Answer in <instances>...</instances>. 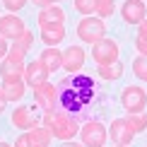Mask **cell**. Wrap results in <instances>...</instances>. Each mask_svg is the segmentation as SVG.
<instances>
[{
	"label": "cell",
	"mask_w": 147,
	"mask_h": 147,
	"mask_svg": "<svg viewBox=\"0 0 147 147\" xmlns=\"http://www.w3.org/2000/svg\"><path fill=\"white\" fill-rule=\"evenodd\" d=\"M27 32V27H24L22 17H17L15 12H10V15L0 17V36H5V39H20V36Z\"/></svg>",
	"instance_id": "11"
},
{
	"label": "cell",
	"mask_w": 147,
	"mask_h": 147,
	"mask_svg": "<svg viewBox=\"0 0 147 147\" xmlns=\"http://www.w3.org/2000/svg\"><path fill=\"white\" fill-rule=\"evenodd\" d=\"M133 72H135L138 80L147 82V56H138L135 60H133Z\"/></svg>",
	"instance_id": "24"
},
{
	"label": "cell",
	"mask_w": 147,
	"mask_h": 147,
	"mask_svg": "<svg viewBox=\"0 0 147 147\" xmlns=\"http://www.w3.org/2000/svg\"><path fill=\"white\" fill-rule=\"evenodd\" d=\"M51 140H53V135H51L48 128L36 125V128H32V130L22 133V135L15 140L12 147H51Z\"/></svg>",
	"instance_id": "5"
},
{
	"label": "cell",
	"mask_w": 147,
	"mask_h": 147,
	"mask_svg": "<svg viewBox=\"0 0 147 147\" xmlns=\"http://www.w3.org/2000/svg\"><path fill=\"white\" fill-rule=\"evenodd\" d=\"M75 10L80 12V15H94L96 0H75Z\"/></svg>",
	"instance_id": "25"
},
{
	"label": "cell",
	"mask_w": 147,
	"mask_h": 147,
	"mask_svg": "<svg viewBox=\"0 0 147 147\" xmlns=\"http://www.w3.org/2000/svg\"><path fill=\"white\" fill-rule=\"evenodd\" d=\"M96 75H99L101 80H106V82L118 80L121 75H123V63H121V60H116V63H111V65H99Z\"/></svg>",
	"instance_id": "20"
},
{
	"label": "cell",
	"mask_w": 147,
	"mask_h": 147,
	"mask_svg": "<svg viewBox=\"0 0 147 147\" xmlns=\"http://www.w3.org/2000/svg\"><path fill=\"white\" fill-rule=\"evenodd\" d=\"M94 80L89 75H77L70 72L68 77H63L56 84V109L58 113H68L72 118L87 116L89 104L94 101Z\"/></svg>",
	"instance_id": "1"
},
{
	"label": "cell",
	"mask_w": 147,
	"mask_h": 147,
	"mask_svg": "<svg viewBox=\"0 0 147 147\" xmlns=\"http://www.w3.org/2000/svg\"><path fill=\"white\" fill-rule=\"evenodd\" d=\"M121 17H123L125 24H140L147 17L145 0H125L121 5Z\"/></svg>",
	"instance_id": "10"
},
{
	"label": "cell",
	"mask_w": 147,
	"mask_h": 147,
	"mask_svg": "<svg viewBox=\"0 0 147 147\" xmlns=\"http://www.w3.org/2000/svg\"><path fill=\"white\" fill-rule=\"evenodd\" d=\"M109 138L113 140V145L128 147V145L133 142V138H135V133H133V128L128 125L125 118H113L111 125H109Z\"/></svg>",
	"instance_id": "9"
},
{
	"label": "cell",
	"mask_w": 147,
	"mask_h": 147,
	"mask_svg": "<svg viewBox=\"0 0 147 147\" xmlns=\"http://www.w3.org/2000/svg\"><path fill=\"white\" fill-rule=\"evenodd\" d=\"M113 10H116V0H96L94 15H96V17H111Z\"/></svg>",
	"instance_id": "23"
},
{
	"label": "cell",
	"mask_w": 147,
	"mask_h": 147,
	"mask_svg": "<svg viewBox=\"0 0 147 147\" xmlns=\"http://www.w3.org/2000/svg\"><path fill=\"white\" fill-rule=\"evenodd\" d=\"M0 147H12V145H7V142H3V140H0Z\"/></svg>",
	"instance_id": "32"
},
{
	"label": "cell",
	"mask_w": 147,
	"mask_h": 147,
	"mask_svg": "<svg viewBox=\"0 0 147 147\" xmlns=\"http://www.w3.org/2000/svg\"><path fill=\"white\" fill-rule=\"evenodd\" d=\"M80 138H82L84 147H104L109 133L104 128V123H99V121H87V123L80 128Z\"/></svg>",
	"instance_id": "6"
},
{
	"label": "cell",
	"mask_w": 147,
	"mask_h": 147,
	"mask_svg": "<svg viewBox=\"0 0 147 147\" xmlns=\"http://www.w3.org/2000/svg\"><path fill=\"white\" fill-rule=\"evenodd\" d=\"M39 58H41V63L46 65V70H48V72H56L60 65H63V53H60L56 46H48Z\"/></svg>",
	"instance_id": "19"
},
{
	"label": "cell",
	"mask_w": 147,
	"mask_h": 147,
	"mask_svg": "<svg viewBox=\"0 0 147 147\" xmlns=\"http://www.w3.org/2000/svg\"><path fill=\"white\" fill-rule=\"evenodd\" d=\"M7 51H10V48H7V39H5V36H0V60L7 56Z\"/></svg>",
	"instance_id": "28"
},
{
	"label": "cell",
	"mask_w": 147,
	"mask_h": 147,
	"mask_svg": "<svg viewBox=\"0 0 147 147\" xmlns=\"http://www.w3.org/2000/svg\"><path fill=\"white\" fill-rule=\"evenodd\" d=\"M77 36L84 44H96L99 39L106 36V24H104L101 17H84L77 24Z\"/></svg>",
	"instance_id": "4"
},
{
	"label": "cell",
	"mask_w": 147,
	"mask_h": 147,
	"mask_svg": "<svg viewBox=\"0 0 147 147\" xmlns=\"http://www.w3.org/2000/svg\"><path fill=\"white\" fill-rule=\"evenodd\" d=\"M34 99H36V104H39V109L44 113L53 111V109H56V84H51V82L39 84V87L34 89Z\"/></svg>",
	"instance_id": "13"
},
{
	"label": "cell",
	"mask_w": 147,
	"mask_h": 147,
	"mask_svg": "<svg viewBox=\"0 0 147 147\" xmlns=\"http://www.w3.org/2000/svg\"><path fill=\"white\" fill-rule=\"evenodd\" d=\"M53 3H60V0H53Z\"/></svg>",
	"instance_id": "33"
},
{
	"label": "cell",
	"mask_w": 147,
	"mask_h": 147,
	"mask_svg": "<svg viewBox=\"0 0 147 147\" xmlns=\"http://www.w3.org/2000/svg\"><path fill=\"white\" fill-rule=\"evenodd\" d=\"M5 106H7V96H5V92L0 89V113L5 111Z\"/></svg>",
	"instance_id": "29"
},
{
	"label": "cell",
	"mask_w": 147,
	"mask_h": 147,
	"mask_svg": "<svg viewBox=\"0 0 147 147\" xmlns=\"http://www.w3.org/2000/svg\"><path fill=\"white\" fill-rule=\"evenodd\" d=\"M118 147H123V145H118Z\"/></svg>",
	"instance_id": "34"
},
{
	"label": "cell",
	"mask_w": 147,
	"mask_h": 147,
	"mask_svg": "<svg viewBox=\"0 0 147 147\" xmlns=\"http://www.w3.org/2000/svg\"><path fill=\"white\" fill-rule=\"evenodd\" d=\"M39 29H41V41L46 46H58L65 39V27L63 24H46V27H39Z\"/></svg>",
	"instance_id": "16"
},
{
	"label": "cell",
	"mask_w": 147,
	"mask_h": 147,
	"mask_svg": "<svg viewBox=\"0 0 147 147\" xmlns=\"http://www.w3.org/2000/svg\"><path fill=\"white\" fill-rule=\"evenodd\" d=\"M24 87H27V82H24V77H17V80H3V89L5 96H7V101H20L24 96Z\"/></svg>",
	"instance_id": "17"
},
{
	"label": "cell",
	"mask_w": 147,
	"mask_h": 147,
	"mask_svg": "<svg viewBox=\"0 0 147 147\" xmlns=\"http://www.w3.org/2000/svg\"><path fill=\"white\" fill-rule=\"evenodd\" d=\"M24 56H27V53H24L17 44H12V48L7 51V56H5L3 63H0V77H3V80H17V77H24V68H27Z\"/></svg>",
	"instance_id": "3"
},
{
	"label": "cell",
	"mask_w": 147,
	"mask_h": 147,
	"mask_svg": "<svg viewBox=\"0 0 147 147\" xmlns=\"http://www.w3.org/2000/svg\"><path fill=\"white\" fill-rule=\"evenodd\" d=\"M44 128L51 130L53 138L68 142V140H72V138L80 133V121L72 118V116H68V113L48 111V113H44Z\"/></svg>",
	"instance_id": "2"
},
{
	"label": "cell",
	"mask_w": 147,
	"mask_h": 147,
	"mask_svg": "<svg viewBox=\"0 0 147 147\" xmlns=\"http://www.w3.org/2000/svg\"><path fill=\"white\" fill-rule=\"evenodd\" d=\"M10 121H12V125L20 128V130H32V128L39 125V121H36V116L32 113L29 106H17L15 111H12Z\"/></svg>",
	"instance_id": "15"
},
{
	"label": "cell",
	"mask_w": 147,
	"mask_h": 147,
	"mask_svg": "<svg viewBox=\"0 0 147 147\" xmlns=\"http://www.w3.org/2000/svg\"><path fill=\"white\" fill-rule=\"evenodd\" d=\"M15 44H17V46H20V48H22V51H24V53H27V51H29V48H32V44H34V34H32V32H29V29H27V32H24V34L20 36V39H17V41H15Z\"/></svg>",
	"instance_id": "26"
},
{
	"label": "cell",
	"mask_w": 147,
	"mask_h": 147,
	"mask_svg": "<svg viewBox=\"0 0 147 147\" xmlns=\"http://www.w3.org/2000/svg\"><path fill=\"white\" fill-rule=\"evenodd\" d=\"M135 48L140 56H147V20L140 22V29H138V39H135Z\"/></svg>",
	"instance_id": "22"
},
{
	"label": "cell",
	"mask_w": 147,
	"mask_h": 147,
	"mask_svg": "<svg viewBox=\"0 0 147 147\" xmlns=\"http://www.w3.org/2000/svg\"><path fill=\"white\" fill-rule=\"evenodd\" d=\"M60 147H82V145H77V142H70V140H68V142H63Z\"/></svg>",
	"instance_id": "31"
},
{
	"label": "cell",
	"mask_w": 147,
	"mask_h": 147,
	"mask_svg": "<svg viewBox=\"0 0 147 147\" xmlns=\"http://www.w3.org/2000/svg\"><path fill=\"white\" fill-rule=\"evenodd\" d=\"M92 56L99 65H111L118 60V44L113 39H99L96 44H92Z\"/></svg>",
	"instance_id": "8"
},
{
	"label": "cell",
	"mask_w": 147,
	"mask_h": 147,
	"mask_svg": "<svg viewBox=\"0 0 147 147\" xmlns=\"http://www.w3.org/2000/svg\"><path fill=\"white\" fill-rule=\"evenodd\" d=\"M121 104H123V109L128 113H140L145 111L147 106V92L142 87H125L123 92H121Z\"/></svg>",
	"instance_id": "7"
},
{
	"label": "cell",
	"mask_w": 147,
	"mask_h": 147,
	"mask_svg": "<svg viewBox=\"0 0 147 147\" xmlns=\"http://www.w3.org/2000/svg\"><path fill=\"white\" fill-rule=\"evenodd\" d=\"M82 65H84V51L80 46H70L63 51V65L60 68L65 72H80Z\"/></svg>",
	"instance_id": "14"
},
{
	"label": "cell",
	"mask_w": 147,
	"mask_h": 147,
	"mask_svg": "<svg viewBox=\"0 0 147 147\" xmlns=\"http://www.w3.org/2000/svg\"><path fill=\"white\" fill-rule=\"evenodd\" d=\"M48 75H51V72L46 70V65L41 63V58L27 63V68H24V82H27L29 87H34V89L39 87V84L48 82Z\"/></svg>",
	"instance_id": "12"
},
{
	"label": "cell",
	"mask_w": 147,
	"mask_h": 147,
	"mask_svg": "<svg viewBox=\"0 0 147 147\" xmlns=\"http://www.w3.org/2000/svg\"><path fill=\"white\" fill-rule=\"evenodd\" d=\"M34 5H39V7H48V5H56L53 0H32Z\"/></svg>",
	"instance_id": "30"
},
{
	"label": "cell",
	"mask_w": 147,
	"mask_h": 147,
	"mask_svg": "<svg viewBox=\"0 0 147 147\" xmlns=\"http://www.w3.org/2000/svg\"><path fill=\"white\" fill-rule=\"evenodd\" d=\"M125 121H128V125L133 128L135 135H138V133H142L145 128H147V113H142V111H140V113H128Z\"/></svg>",
	"instance_id": "21"
},
{
	"label": "cell",
	"mask_w": 147,
	"mask_h": 147,
	"mask_svg": "<svg viewBox=\"0 0 147 147\" xmlns=\"http://www.w3.org/2000/svg\"><path fill=\"white\" fill-rule=\"evenodd\" d=\"M3 5H5L10 12H20L24 5H27V0H3Z\"/></svg>",
	"instance_id": "27"
},
{
	"label": "cell",
	"mask_w": 147,
	"mask_h": 147,
	"mask_svg": "<svg viewBox=\"0 0 147 147\" xmlns=\"http://www.w3.org/2000/svg\"><path fill=\"white\" fill-rule=\"evenodd\" d=\"M65 22V12L63 7H58V5H48V7L41 10L39 15V27H46V24H63Z\"/></svg>",
	"instance_id": "18"
}]
</instances>
